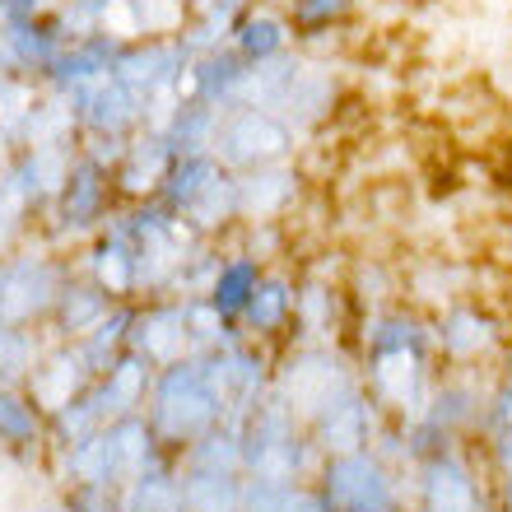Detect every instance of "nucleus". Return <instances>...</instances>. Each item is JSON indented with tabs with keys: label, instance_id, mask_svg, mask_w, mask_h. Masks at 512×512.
I'll list each match as a JSON object with an SVG mask.
<instances>
[{
	"label": "nucleus",
	"instance_id": "nucleus-1",
	"mask_svg": "<svg viewBox=\"0 0 512 512\" xmlns=\"http://www.w3.org/2000/svg\"><path fill=\"white\" fill-rule=\"evenodd\" d=\"M499 345H503L499 322H494L485 308H475V303H457V308L438 322V350H443L452 364H480V359L494 354Z\"/></svg>",
	"mask_w": 512,
	"mask_h": 512
}]
</instances>
